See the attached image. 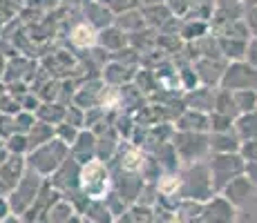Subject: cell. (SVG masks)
I'll return each mask as SVG.
<instances>
[{
	"label": "cell",
	"instance_id": "obj_1",
	"mask_svg": "<svg viewBox=\"0 0 257 223\" xmlns=\"http://www.w3.org/2000/svg\"><path fill=\"white\" fill-rule=\"evenodd\" d=\"M67 158H70V147L63 141L54 138L52 143L38 147V150H34L32 154L27 156V170L36 172V174H41V176H52Z\"/></svg>",
	"mask_w": 257,
	"mask_h": 223
},
{
	"label": "cell",
	"instance_id": "obj_2",
	"mask_svg": "<svg viewBox=\"0 0 257 223\" xmlns=\"http://www.w3.org/2000/svg\"><path fill=\"white\" fill-rule=\"evenodd\" d=\"M110 185V172L103 161H92L81 170V192L92 201H103Z\"/></svg>",
	"mask_w": 257,
	"mask_h": 223
},
{
	"label": "cell",
	"instance_id": "obj_3",
	"mask_svg": "<svg viewBox=\"0 0 257 223\" xmlns=\"http://www.w3.org/2000/svg\"><path fill=\"white\" fill-rule=\"evenodd\" d=\"M43 185H45V181H43L41 174H36V172H32V170L25 172V176L21 178L18 187L12 192V196L7 199L9 205H12V212H16V214L27 212L29 207L34 205V201L38 199Z\"/></svg>",
	"mask_w": 257,
	"mask_h": 223
},
{
	"label": "cell",
	"instance_id": "obj_4",
	"mask_svg": "<svg viewBox=\"0 0 257 223\" xmlns=\"http://www.w3.org/2000/svg\"><path fill=\"white\" fill-rule=\"evenodd\" d=\"M27 172V161L23 156H7V161L0 165V196H12V192L18 187L21 178Z\"/></svg>",
	"mask_w": 257,
	"mask_h": 223
},
{
	"label": "cell",
	"instance_id": "obj_5",
	"mask_svg": "<svg viewBox=\"0 0 257 223\" xmlns=\"http://www.w3.org/2000/svg\"><path fill=\"white\" fill-rule=\"evenodd\" d=\"M96 150H98V138L92 130L81 132L76 138V143L70 147V156L81 165H87V163L96 161Z\"/></svg>",
	"mask_w": 257,
	"mask_h": 223
},
{
	"label": "cell",
	"instance_id": "obj_6",
	"mask_svg": "<svg viewBox=\"0 0 257 223\" xmlns=\"http://www.w3.org/2000/svg\"><path fill=\"white\" fill-rule=\"evenodd\" d=\"M27 138H29V147H32V152H34V150L47 145V143H52L54 138H56V127L47 125V123H43V121H36V125L32 127V132L27 134ZM32 152H29V154H32Z\"/></svg>",
	"mask_w": 257,
	"mask_h": 223
},
{
	"label": "cell",
	"instance_id": "obj_7",
	"mask_svg": "<svg viewBox=\"0 0 257 223\" xmlns=\"http://www.w3.org/2000/svg\"><path fill=\"white\" fill-rule=\"evenodd\" d=\"M38 121L47 123V125H63L65 123V116H67V107L58 105V103H43L36 112Z\"/></svg>",
	"mask_w": 257,
	"mask_h": 223
},
{
	"label": "cell",
	"instance_id": "obj_8",
	"mask_svg": "<svg viewBox=\"0 0 257 223\" xmlns=\"http://www.w3.org/2000/svg\"><path fill=\"white\" fill-rule=\"evenodd\" d=\"M208 118L204 116L201 112H195V110H188L184 116L177 121V127H179L181 132H192V134H199V132H204V130H208Z\"/></svg>",
	"mask_w": 257,
	"mask_h": 223
},
{
	"label": "cell",
	"instance_id": "obj_9",
	"mask_svg": "<svg viewBox=\"0 0 257 223\" xmlns=\"http://www.w3.org/2000/svg\"><path fill=\"white\" fill-rule=\"evenodd\" d=\"M98 43L103 45L105 49H112V52H118V49H123L127 45V38H125V32H123L121 27H105L98 32Z\"/></svg>",
	"mask_w": 257,
	"mask_h": 223
},
{
	"label": "cell",
	"instance_id": "obj_10",
	"mask_svg": "<svg viewBox=\"0 0 257 223\" xmlns=\"http://www.w3.org/2000/svg\"><path fill=\"white\" fill-rule=\"evenodd\" d=\"M70 41L76 45V47L85 49V47H92V45L98 43V34H96V29H94L90 23H81V25H76V27L72 29Z\"/></svg>",
	"mask_w": 257,
	"mask_h": 223
},
{
	"label": "cell",
	"instance_id": "obj_11",
	"mask_svg": "<svg viewBox=\"0 0 257 223\" xmlns=\"http://www.w3.org/2000/svg\"><path fill=\"white\" fill-rule=\"evenodd\" d=\"M125 72H127V67L123 63L112 61L110 65L103 69V81L107 85H123L125 81H130V74H125Z\"/></svg>",
	"mask_w": 257,
	"mask_h": 223
},
{
	"label": "cell",
	"instance_id": "obj_12",
	"mask_svg": "<svg viewBox=\"0 0 257 223\" xmlns=\"http://www.w3.org/2000/svg\"><path fill=\"white\" fill-rule=\"evenodd\" d=\"M74 216L72 205L67 203V199H61L52 205V210L47 212V223H67Z\"/></svg>",
	"mask_w": 257,
	"mask_h": 223
},
{
	"label": "cell",
	"instance_id": "obj_13",
	"mask_svg": "<svg viewBox=\"0 0 257 223\" xmlns=\"http://www.w3.org/2000/svg\"><path fill=\"white\" fill-rule=\"evenodd\" d=\"M5 150H7V154L12 156H29V152H32V147H29V138L25 136V134H14L12 138H7L5 141Z\"/></svg>",
	"mask_w": 257,
	"mask_h": 223
},
{
	"label": "cell",
	"instance_id": "obj_14",
	"mask_svg": "<svg viewBox=\"0 0 257 223\" xmlns=\"http://www.w3.org/2000/svg\"><path fill=\"white\" fill-rule=\"evenodd\" d=\"M237 134L241 138H248V141H255L257 138V114H244V116L237 118Z\"/></svg>",
	"mask_w": 257,
	"mask_h": 223
},
{
	"label": "cell",
	"instance_id": "obj_15",
	"mask_svg": "<svg viewBox=\"0 0 257 223\" xmlns=\"http://www.w3.org/2000/svg\"><path fill=\"white\" fill-rule=\"evenodd\" d=\"M235 96V107H239L241 112H253L257 105V94L250 89H241V92H233Z\"/></svg>",
	"mask_w": 257,
	"mask_h": 223
},
{
	"label": "cell",
	"instance_id": "obj_16",
	"mask_svg": "<svg viewBox=\"0 0 257 223\" xmlns=\"http://www.w3.org/2000/svg\"><path fill=\"white\" fill-rule=\"evenodd\" d=\"M78 134H81V130H78V127H74V125H67V123H63V125L56 127V138L65 143L67 147H72L74 143H76Z\"/></svg>",
	"mask_w": 257,
	"mask_h": 223
},
{
	"label": "cell",
	"instance_id": "obj_17",
	"mask_svg": "<svg viewBox=\"0 0 257 223\" xmlns=\"http://www.w3.org/2000/svg\"><path fill=\"white\" fill-rule=\"evenodd\" d=\"M14 134H16V121H14V116L0 114V138L7 141V138H12Z\"/></svg>",
	"mask_w": 257,
	"mask_h": 223
},
{
	"label": "cell",
	"instance_id": "obj_18",
	"mask_svg": "<svg viewBox=\"0 0 257 223\" xmlns=\"http://www.w3.org/2000/svg\"><path fill=\"white\" fill-rule=\"evenodd\" d=\"M65 123L67 125H74V127H78V130H81L83 125H85V112L81 110V107H70V110H67V116H65Z\"/></svg>",
	"mask_w": 257,
	"mask_h": 223
},
{
	"label": "cell",
	"instance_id": "obj_19",
	"mask_svg": "<svg viewBox=\"0 0 257 223\" xmlns=\"http://www.w3.org/2000/svg\"><path fill=\"white\" fill-rule=\"evenodd\" d=\"M244 154L248 161H255L257 163V141H248L244 145Z\"/></svg>",
	"mask_w": 257,
	"mask_h": 223
},
{
	"label": "cell",
	"instance_id": "obj_20",
	"mask_svg": "<svg viewBox=\"0 0 257 223\" xmlns=\"http://www.w3.org/2000/svg\"><path fill=\"white\" fill-rule=\"evenodd\" d=\"M9 212H12V205H9V201H5L3 196H0V223L7 219Z\"/></svg>",
	"mask_w": 257,
	"mask_h": 223
},
{
	"label": "cell",
	"instance_id": "obj_21",
	"mask_svg": "<svg viewBox=\"0 0 257 223\" xmlns=\"http://www.w3.org/2000/svg\"><path fill=\"white\" fill-rule=\"evenodd\" d=\"M5 67H7V61L3 58V54H0V76L5 74Z\"/></svg>",
	"mask_w": 257,
	"mask_h": 223
},
{
	"label": "cell",
	"instance_id": "obj_22",
	"mask_svg": "<svg viewBox=\"0 0 257 223\" xmlns=\"http://www.w3.org/2000/svg\"><path fill=\"white\" fill-rule=\"evenodd\" d=\"M67 223H83V221H78V219H76V216H72V219H70V221H67Z\"/></svg>",
	"mask_w": 257,
	"mask_h": 223
}]
</instances>
